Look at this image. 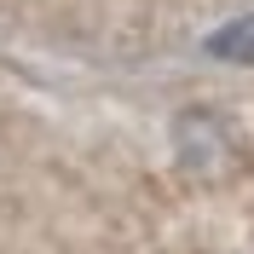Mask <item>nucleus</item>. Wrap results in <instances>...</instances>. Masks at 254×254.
<instances>
[{
    "mask_svg": "<svg viewBox=\"0 0 254 254\" xmlns=\"http://www.w3.org/2000/svg\"><path fill=\"white\" fill-rule=\"evenodd\" d=\"M174 144H179V162L185 168H208L214 162V150H231V139H225V122L208 110H190L174 122Z\"/></svg>",
    "mask_w": 254,
    "mask_h": 254,
    "instance_id": "nucleus-1",
    "label": "nucleus"
},
{
    "mask_svg": "<svg viewBox=\"0 0 254 254\" xmlns=\"http://www.w3.org/2000/svg\"><path fill=\"white\" fill-rule=\"evenodd\" d=\"M208 58H220V64H254V17L214 29V35H208Z\"/></svg>",
    "mask_w": 254,
    "mask_h": 254,
    "instance_id": "nucleus-2",
    "label": "nucleus"
}]
</instances>
